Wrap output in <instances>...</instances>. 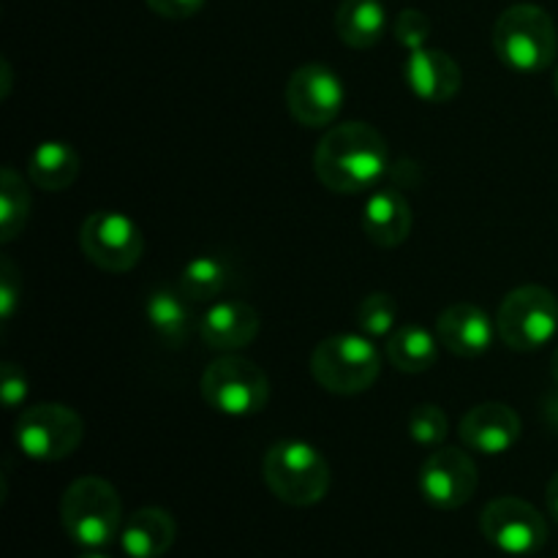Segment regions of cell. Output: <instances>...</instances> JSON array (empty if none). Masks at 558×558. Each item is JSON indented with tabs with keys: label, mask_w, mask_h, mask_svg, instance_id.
Wrapping results in <instances>:
<instances>
[{
	"label": "cell",
	"mask_w": 558,
	"mask_h": 558,
	"mask_svg": "<svg viewBox=\"0 0 558 558\" xmlns=\"http://www.w3.org/2000/svg\"><path fill=\"white\" fill-rule=\"evenodd\" d=\"M314 172L332 194H363L390 172V145L360 120L332 125L314 150Z\"/></svg>",
	"instance_id": "1"
},
{
	"label": "cell",
	"mask_w": 558,
	"mask_h": 558,
	"mask_svg": "<svg viewBox=\"0 0 558 558\" xmlns=\"http://www.w3.org/2000/svg\"><path fill=\"white\" fill-rule=\"evenodd\" d=\"M60 523L76 545L101 550L123 532V501L104 477L74 480L60 496Z\"/></svg>",
	"instance_id": "2"
},
{
	"label": "cell",
	"mask_w": 558,
	"mask_h": 558,
	"mask_svg": "<svg viewBox=\"0 0 558 558\" xmlns=\"http://www.w3.org/2000/svg\"><path fill=\"white\" fill-rule=\"evenodd\" d=\"M494 49L505 65L521 74L550 69L558 52L554 16L534 3H515L494 25Z\"/></svg>",
	"instance_id": "3"
},
{
	"label": "cell",
	"mask_w": 558,
	"mask_h": 558,
	"mask_svg": "<svg viewBox=\"0 0 558 558\" xmlns=\"http://www.w3.org/2000/svg\"><path fill=\"white\" fill-rule=\"evenodd\" d=\"M262 477L278 501L289 507H314L330 490V466L314 445L281 439L265 452Z\"/></svg>",
	"instance_id": "4"
},
{
	"label": "cell",
	"mask_w": 558,
	"mask_h": 558,
	"mask_svg": "<svg viewBox=\"0 0 558 558\" xmlns=\"http://www.w3.org/2000/svg\"><path fill=\"white\" fill-rule=\"evenodd\" d=\"M311 374L332 396H360L379 379L381 354L363 332H338L316 343Z\"/></svg>",
	"instance_id": "5"
},
{
	"label": "cell",
	"mask_w": 558,
	"mask_h": 558,
	"mask_svg": "<svg viewBox=\"0 0 558 558\" xmlns=\"http://www.w3.org/2000/svg\"><path fill=\"white\" fill-rule=\"evenodd\" d=\"M496 332L512 352H537L558 332V298L539 283L512 289L496 311Z\"/></svg>",
	"instance_id": "6"
},
{
	"label": "cell",
	"mask_w": 558,
	"mask_h": 558,
	"mask_svg": "<svg viewBox=\"0 0 558 558\" xmlns=\"http://www.w3.org/2000/svg\"><path fill=\"white\" fill-rule=\"evenodd\" d=\"M199 390L207 407L227 417H254L270 401V379L265 371L229 352L207 365Z\"/></svg>",
	"instance_id": "7"
},
{
	"label": "cell",
	"mask_w": 558,
	"mask_h": 558,
	"mask_svg": "<svg viewBox=\"0 0 558 558\" xmlns=\"http://www.w3.org/2000/svg\"><path fill=\"white\" fill-rule=\"evenodd\" d=\"M85 439V423L65 403H36L16 417L14 441L31 461L58 463L74 456Z\"/></svg>",
	"instance_id": "8"
},
{
	"label": "cell",
	"mask_w": 558,
	"mask_h": 558,
	"mask_svg": "<svg viewBox=\"0 0 558 558\" xmlns=\"http://www.w3.org/2000/svg\"><path fill=\"white\" fill-rule=\"evenodd\" d=\"M80 248L104 272H129L145 254V234L118 210H96L82 221Z\"/></svg>",
	"instance_id": "9"
},
{
	"label": "cell",
	"mask_w": 558,
	"mask_h": 558,
	"mask_svg": "<svg viewBox=\"0 0 558 558\" xmlns=\"http://www.w3.org/2000/svg\"><path fill=\"white\" fill-rule=\"evenodd\" d=\"M480 532L496 550L510 556L537 554L548 543L545 515L518 496H499L488 501L480 515Z\"/></svg>",
	"instance_id": "10"
},
{
	"label": "cell",
	"mask_w": 558,
	"mask_h": 558,
	"mask_svg": "<svg viewBox=\"0 0 558 558\" xmlns=\"http://www.w3.org/2000/svg\"><path fill=\"white\" fill-rule=\"evenodd\" d=\"M287 109L305 129H327L336 123L347 101L341 76L325 63H305L287 82Z\"/></svg>",
	"instance_id": "11"
},
{
	"label": "cell",
	"mask_w": 558,
	"mask_h": 558,
	"mask_svg": "<svg viewBox=\"0 0 558 558\" xmlns=\"http://www.w3.org/2000/svg\"><path fill=\"white\" fill-rule=\"evenodd\" d=\"M420 494L436 510H458L477 494L480 474L472 456L458 447H434L420 466Z\"/></svg>",
	"instance_id": "12"
},
{
	"label": "cell",
	"mask_w": 558,
	"mask_h": 558,
	"mask_svg": "<svg viewBox=\"0 0 558 558\" xmlns=\"http://www.w3.org/2000/svg\"><path fill=\"white\" fill-rule=\"evenodd\" d=\"M458 436L480 456H505L521 441L523 423L510 403L485 401L469 409L458 425Z\"/></svg>",
	"instance_id": "13"
},
{
	"label": "cell",
	"mask_w": 558,
	"mask_h": 558,
	"mask_svg": "<svg viewBox=\"0 0 558 558\" xmlns=\"http://www.w3.org/2000/svg\"><path fill=\"white\" fill-rule=\"evenodd\" d=\"M262 330V319L254 305L243 300H216L199 314L202 343L216 352H238V349L251 347Z\"/></svg>",
	"instance_id": "14"
},
{
	"label": "cell",
	"mask_w": 558,
	"mask_h": 558,
	"mask_svg": "<svg viewBox=\"0 0 558 558\" xmlns=\"http://www.w3.org/2000/svg\"><path fill=\"white\" fill-rule=\"evenodd\" d=\"M403 80L409 90L428 104H447L461 93L463 71L450 52L423 47L409 52L403 63Z\"/></svg>",
	"instance_id": "15"
},
{
	"label": "cell",
	"mask_w": 558,
	"mask_h": 558,
	"mask_svg": "<svg viewBox=\"0 0 558 558\" xmlns=\"http://www.w3.org/2000/svg\"><path fill=\"white\" fill-rule=\"evenodd\" d=\"M436 336L447 352L474 360L496 341V322L474 303H452L436 319Z\"/></svg>",
	"instance_id": "16"
},
{
	"label": "cell",
	"mask_w": 558,
	"mask_h": 558,
	"mask_svg": "<svg viewBox=\"0 0 558 558\" xmlns=\"http://www.w3.org/2000/svg\"><path fill=\"white\" fill-rule=\"evenodd\" d=\"M414 213L398 189H376L363 205V232L379 248H398L409 240Z\"/></svg>",
	"instance_id": "17"
},
{
	"label": "cell",
	"mask_w": 558,
	"mask_h": 558,
	"mask_svg": "<svg viewBox=\"0 0 558 558\" xmlns=\"http://www.w3.org/2000/svg\"><path fill=\"white\" fill-rule=\"evenodd\" d=\"M145 319L158 341L169 349H180L199 325L194 303L180 292V287H156L145 298Z\"/></svg>",
	"instance_id": "18"
},
{
	"label": "cell",
	"mask_w": 558,
	"mask_h": 558,
	"mask_svg": "<svg viewBox=\"0 0 558 558\" xmlns=\"http://www.w3.org/2000/svg\"><path fill=\"white\" fill-rule=\"evenodd\" d=\"M178 539V523L163 507H142L120 532V545L131 558H161Z\"/></svg>",
	"instance_id": "19"
},
{
	"label": "cell",
	"mask_w": 558,
	"mask_h": 558,
	"mask_svg": "<svg viewBox=\"0 0 558 558\" xmlns=\"http://www.w3.org/2000/svg\"><path fill=\"white\" fill-rule=\"evenodd\" d=\"M80 153L74 145L63 140H47L41 145L33 147L31 158H27V178L36 189L58 194V191L71 189L80 178Z\"/></svg>",
	"instance_id": "20"
},
{
	"label": "cell",
	"mask_w": 558,
	"mask_h": 558,
	"mask_svg": "<svg viewBox=\"0 0 558 558\" xmlns=\"http://www.w3.org/2000/svg\"><path fill=\"white\" fill-rule=\"evenodd\" d=\"M385 354L401 374H425L439 363V336L425 325L407 322L387 338Z\"/></svg>",
	"instance_id": "21"
},
{
	"label": "cell",
	"mask_w": 558,
	"mask_h": 558,
	"mask_svg": "<svg viewBox=\"0 0 558 558\" xmlns=\"http://www.w3.org/2000/svg\"><path fill=\"white\" fill-rule=\"evenodd\" d=\"M336 33L352 49L376 47L387 33L385 3L381 0H343L336 11Z\"/></svg>",
	"instance_id": "22"
},
{
	"label": "cell",
	"mask_w": 558,
	"mask_h": 558,
	"mask_svg": "<svg viewBox=\"0 0 558 558\" xmlns=\"http://www.w3.org/2000/svg\"><path fill=\"white\" fill-rule=\"evenodd\" d=\"M232 267L221 256L202 254L180 270L178 287L194 305H210L232 287Z\"/></svg>",
	"instance_id": "23"
},
{
	"label": "cell",
	"mask_w": 558,
	"mask_h": 558,
	"mask_svg": "<svg viewBox=\"0 0 558 558\" xmlns=\"http://www.w3.org/2000/svg\"><path fill=\"white\" fill-rule=\"evenodd\" d=\"M31 216V191L14 167L0 172V243L9 245L25 232Z\"/></svg>",
	"instance_id": "24"
},
{
	"label": "cell",
	"mask_w": 558,
	"mask_h": 558,
	"mask_svg": "<svg viewBox=\"0 0 558 558\" xmlns=\"http://www.w3.org/2000/svg\"><path fill=\"white\" fill-rule=\"evenodd\" d=\"M398 322V305L392 294L387 292H371L368 298L360 300L357 305V327L363 336L374 338H390Z\"/></svg>",
	"instance_id": "25"
},
{
	"label": "cell",
	"mask_w": 558,
	"mask_h": 558,
	"mask_svg": "<svg viewBox=\"0 0 558 558\" xmlns=\"http://www.w3.org/2000/svg\"><path fill=\"white\" fill-rule=\"evenodd\" d=\"M409 439L417 441L420 447H441L447 434H450V420H447L445 409L436 403H420L409 414Z\"/></svg>",
	"instance_id": "26"
},
{
	"label": "cell",
	"mask_w": 558,
	"mask_h": 558,
	"mask_svg": "<svg viewBox=\"0 0 558 558\" xmlns=\"http://www.w3.org/2000/svg\"><path fill=\"white\" fill-rule=\"evenodd\" d=\"M430 31H434V22H430L428 14H423L420 9H403L401 14L392 20V36H396V41L401 44L407 52L428 47Z\"/></svg>",
	"instance_id": "27"
},
{
	"label": "cell",
	"mask_w": 558,
	"mask_h": 558,
	"mask_svg": "<svg viewBox=\"0 0 558 558\" xmlns=\"http://www.w3.org/2000/svg\"><path fill=\"white\" fill-rule=\"evenodd\" d=\"M22 300V272L11 259L0 262V316L3 325L14 319V311Z\"/></svg>",
	"instance_id": "28"
},
{
	"label": "cell",
	"mask_w": 558,
	"mask_h": 558,
	"mask_svg": "<svg viewBox=\"0 0 558 558\" xmlns=\"http://www.w3.org/2000/svg\"><path fill=\"white\" fill-rule=\"evenodd\" d=\"M0 396H3L5 409H16L27 398V376L20 365L3 363V379H0Z\"/></svg>",
	"instance_id": "29"
},
{
	"label": "cell",
	"mask_w": 558,
	"mask_h": 558,
	"mask_svg": "<svg viewBox=\"0 0 558 558\" xmlns=\"http://www.w3.org/2000/svg\"><path fill=\"white\" fill-rule=\"evenodd\" d=\"M145 3L163 20H189L205 9L207 0H145Z\"/></svg>",
	"instance_id": "30"
},
{
	"label": "cell",
	"mask_w": 558,
	"mask_h": 558,
	"mask_svg": "<svg viewBox=\"0 0 558 558\" xmlns=\"http://www.w3.org/2000/svg\"><path fill=\"white\" fill-rule=\"evenodd\" d=\"M543 420L548 423V428H554L558 434V387L543 398Z\"/></svg>",
	"instance_id": "31"
},
{
	"label": "cell",
	"mask_w": 558,
	"mask_h": 558,
	"mask_svg": "<svg viewBox=\"0 0 558 558\" xmlns=\"http://www.w3.org/2000/svg\"><path fill=\"white\" fill-rule=\"evenodd\" d=\"M545 505H548L550 518L558 523V472L550 477L548 488H545Z\"/></svg>",
	"instance_id": "32"
},
{
	"label": "cell",
	"mask_w": 558,
	"mask_h": 558,
	"mask_svg": "<svg viewBox=\"0 0 558 558\" xmlns=\"http://www.w3.org/2000/svg\"><path fill=\"white\" fill-rule=\"evenodd\" d=\"M550 376H554V385L558 387V349L554 352V357H550Z\"/></svg>",
	"instance_id": "33"
},
{
	"label": "cell",
	"mask_w": 558,
	"mask_h": 558,
	"mask_svg": "<svg viewBox=\"0 0 558 558\" xmlns=\"http://www.w3.org/2000/svg\"><path fill=\"white\" fill-rule=\"evenodd\" d=\"M76 558H109L107 554H101V550H87V554L76 556Z\"/></svg>",
	"instance_id": "34"
},
{
	"label": "cell",
	"mask_w": 558,
	"mask_h": 558,
	"mask_svg": "<svg viewBox=\"0 0 558 558\" xmlns=\"http://www.w3.org/2000/svg\"><path fill=\"white\" fill-rule=\"evenodd\" d=\"M554 87H556V96H558V65H556V74H554Z\"/></svg>",
	"instance_id": "35"
}]
</instances>
